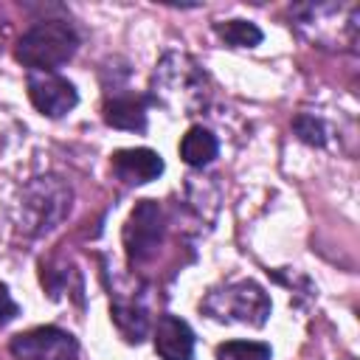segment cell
Listing matches in <instances>:
<instances>
[{"mask_svg":"<svg viewBox=\"0 0 360 360\" xmlns=\"http://www.w3.org/2000/svg\"><path fill=\"white\" fill-rule=\"evenodd\" d=\"M152 96L172 112L191 115L205 104L208 79L186 53H166L152 73Z\"/></svg>","mask_w":360,"mask_h":360,"instance_id":"cell-1","label":"cell"},{"mask_svg":"<svg viewBox=\"0 0 360 360\" xmlns=\"http://www.w3.org/2000/svg\"><path fill=\"white\" fill-rule=\"evenodd\" d=\"M79 51V34L65 20H45L31 25L17 42V62L31 68V73H53Z\"/></svg>","mask_w":360,"mask_h":360,"instance_id":"cell-2","label":"cell"},{"mask_svg":"<svg viewBox=\"0 0 360 360\" xmlns=\"http://www.w3.org/2000/svg\"><path fill=\"white\" fill-rule=\"evenodd\" d=\"M202 312L214 321L262 326L270 315V298L256 281H233L219 290H211L202 301Z\"/></svg>","mask_w":360,"mask_h":360,"instance_id":"cell-3","label":"cell"},{"mask_svg":"<svg viewBox=\"0 0 360 360\" xmlns=\"http://www.w3.org/2000/svg\"><path fill=\"white\" fill-rule=\"evenodd\" d=\"M70 211V188L59 177H37L22 194V217L28 233H45L56 228Z\"/></svg>","mask_w":360,"mask_h":360,"instance_id":"cell-4","label":"cell"},{"mask_svg":"<svg viewBox=\"0 0 360 360\" xmlns=\"http://www.w3.org/2000/svg\"><path fill=\"white\" fill-rule=\"evenodd\" d=\"M166 222H163V208L155 200H138L132 208L127 225H124V248L132 264H141L152 259L163 242Z\"/></svg>","mask_w":360,"mask_h":360,"instance_id":"cell-5","label":"cell"},{"mask_svg":"<svg viewBox=\"0 0 360 360\" xmlns=\"http://www.w3.org/2000/svg\"><path fill=\"white\" fill-rule=\"evenodd\" d=\"M11 354L17 360H76L79 343L59 326H37L11 338Z\"/></svg>","mask_w":360,"mask_h":360,"instance_id":"cell-6","label":"cell"},{"mask_svg":"<svg viewBox=\"0 0 360 360\" xmlns=\"http://www.w3.org/2000/svg\"><path fill=\"white\" fill-rule=\"evenodd\" d=\"M28 96L31 104L48 118H62L79 104L76 87L59 73H28Z\"/></svg>","mask_w":360,"mask_h":360,"instance_id":"cell-7","label":"cell"},{"mask_svg":"<svg viewBox=\"0 0 360 360\" xmlns=\"http://www.w3.org/2000/svg\"><path fill=\"white\" fill-rule=\"evenodd\" d=\"M112 172L118 180L129 183V186H141L149 180H158L163 174V158L155 149H118L110 160Z\"/></svg>","mask_w":360,"mask_h":360,"instance_id":"cell-8","label":"cell"},{"mask_svg":"<svg viewBox=\"0 0 360 360\" xmlns=\"http://www.w3.org/2000/svg\"><path fill=\"white\" fill-rule=\"evenodd\" d=\"M155 352L163 360H191L194 357V332L177 315H160L155 323Z\"/></svg>","mask_w":360,"mask_h":360,"instance_id":"cell-9","label":"cell"},{"mask_svg":"<svg viewBox=\"0 0 360 360\" xmlns=\"http://www.w3.org/2000/svg\"><path fill=\"white\" fill-rule=\"evenodd\" d=\"M104 121L115 129L143 132L146 129V101L135 93H112L104 98Z\"/></svg>","mask_w":360,"mask_h":360,"instance_id":"cell-10","label":"cell"},{"mask_svg":"<svg viewBox=\"0 0 360 360\" xmlns=\"http://www.w3.org/2000/svg\"><path fill=\"white\" fill-rule=\"evenodd\" d=\"M112 321L118 326V332L124 335V340L129 343H141L149 332V318H146V309L138 304V301H124V298H115L112 301Z\"/></svg>","mask_w":360,"mask_h":360,"instance_id":"cell-11","label":"cell"},{"mask_svg":"<svg viewBox=\"0 0 360 360\" xmlns=\"http://www.w3.org/2000/svg\"><path fill=\"white\" fill-rule=\"evenodd\" d=\"M217 152H219L217 135L208 132L205 127H191L180 141V158L188 166H205L217 158Z\"/></svg>","mask_w":360,"mask_h":360,"instance_id":"cell-12","label":"cell"},{"mask_svg":"<svg viewBox=\"0 0 360 360\" xmlns=\"http://www.w3.org/2000/svg\"><path fill=\"white\" fill-rule=\"evenodd\" d=\"M214 31L231 48H253L262 42V28L248 20H225V22H217Z\"/></svg>","mask_w":360,"mask_h":360,"instance_id":"cell-13","label":"cell"},{"mask_svg":"<svg viewBox=\"0 0 360 360\" xmlns=\"http://www.w3.org/2000/svg\"><path fill=\"white\" fill-rule=\"evenodd\" d=\"M270 346L262 340H228L217 346V360H270Z\"/></svg>","mask_w":360,"mask_h":360,"instance_id":"cell-14","label":"cell"},{"mask_svg":"<svg viewBox=\"0 0 360 360\" xmlns=\"http://www.w3.org/2000/svg\"><path fill=\"white\" fill-rule=\"evenodd\" d=\"M295 132H298V138L301 141H307V143H323L326 141V129H323V124L315 118V115H298L295 118Z\"/></svg>","mask_w":360,"mask_h":360,"instance_id":"cell-15","label":"cell"},{"mask_svg":"<svg viewBox=\"0 0 360 360\" xmlns=\"http://www.w3.org/2000/svg\"><path fill=\"white\" fill-rule=\"evenodd\" d=\"M17 315H20V307H17V301L11 298L8 287L0 281V326H6L8 321H14Z\"/></svg>","mask_w":360,"mask_h":360,"instance_id":"cell-16","label":"cell"}]
</instances>
